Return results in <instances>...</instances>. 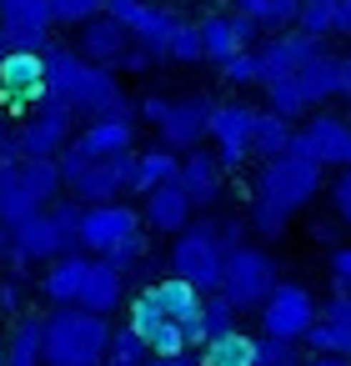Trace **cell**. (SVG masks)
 Masks as SVG:
<instances>
[{
  "instance_id": "6da1fadb",
  "label": "cell",
  "mask_w": 351,
  "mask_h": 366,
  "mask_svg": "<svg viewBox=\"0 0 351 366\" xmlns=\"http://www.w3.org/2000/svg\"><path fill=\"white\" fill-rule=\"evenodd\" d=\"M46 96L66 106L76 121H111L131 116V101L116 81L111 66H91L76 46H51L46 51Z\"/></svg>"
},
{
  "instance_id": "7a4b0ae2",
  "label": "cell",
  "mask_w": 351,
  "mask_h": 366,
  "mask_svg": "<svg viewBox=\"0 0 351 366\" xmlns=\"http://www.w3.org/2000/svg\"><path fill=\"white\" fill-rule=\"evenodd\" d=\"M111 321L86 306L46 311V366H106Z\"/></svg>"
},
{
  "instance_id": "3957f363",
  "label": "cell",
  "mask_w": 351,
  "mask_h": 366,
  "mask_svg": "<svg viewBox=\"0 0 351 366\" xmlns=\"http://www.w3.org/2000/svg\"><path fill=\"white\" fill-rule=\"evenodd\" d=\"M321 171H326V166H316V161L286 151V156H276V161H261L251 196H261V201H271L276 211L296 216V211H306V206L326 191V186H321Z\"/></svg>"
},
{
  "instance_id": "277c9868",
  "label": "cell",
  "mask_w": 351,
  "mask_h": 366,
  "mask_svg": "<svg viewBox=\"0 0 351 366\" xmlns=\"http://www.w3.org/2000/svg\"><path fill=\"white\" fill-rule=\"evenodd\" d=\"M221 271H226V246H221V221L201 216L191 221L176 246H171V276L191 281L196 291H221Z\"/></svg>"
},
{
  "instance_id": "5b68a950",
  "label": "cell",
  "mask_w": 351,
  "mask_h": 366,
  "mask_svg": "<svg viewBox=\"0 0 351 366\" xmlns=\"http://www.w3.org/2000/svg\"><path fill=\"white\" fill-rule=\"evenodd\" d=\"M271 291H276V261H271V251H261V246H236V251H226L221 296H226L241 316H246V311H261Z\"/></svg>"
},
{
  "instance_id": "8992f818",
  "label": "cell",
  "mask_w": 351,
  "mask_h": 366,
  "mask_svg": "<svg viewBox=\"0 0 351 366\" xmlns=\"http://www.w3.org/2000/svg\"><path fill=\"white\" fill-rule=\"evenodd\" d=\"M261 316V331L266 336H281V341H306V331L316 326V296L301 286V281H276V291L266 296V306L256 311Z\"/></svg>"
},
{
  "instance_id": "52a82bcc",
  "label": "cell",
  "mask_w": 351,
  "mask_h": 366,
  "mask_svg": "<svg viewBox=\"0 0 351 366\" xmlns=\"http://www.w3.org/2000/svg\"><path fill=\"white\" fill-rule=\"evenodd\" d=\"M46 101V51H11L0 61V106L6 116H31Z\"/></svg>"
},
{
  "instance_id": "ba28073f",
  "label": "cell",
  "mask_w": 351,
  "mask_h": 366,
  "mask_svg": "<svg viewBox=\"0 0 351 366\" xmlns=\"http://www.w3.org/2000/svg\"><path fill=\"white\" fill-rule=\"evenodd\" d=\"M106 16H116V21L131 31V41H136L141 51H151V56H166L176 26L186 21L181 11H171V6H151V0H106Z\"/></svg>"
},
{
  "instance_id": "9c48e42d",
  "label": "cell",
  "mask_w": 351,
  "mask_h": 366,
  "mask_svg": "<svg viewBox=\"0 0 351 366\" xmlns=\"http://www.w3.org/2000/svg\"><path fill=\"white\" fill-rule=\"evenodd\" d=\"M71 131H76V116L46 96V101L16 126V141H21V156H26V161H56V156L76 141Z\"/></svg>"
},
{
  "instance_id": "30bf717a",
  "label": "cell",
  "mask_w": 351,
  "mask_h": 366,
  "mask_svg": "<svg viewBox=\"0 0 351 366\" xmlns=\"http://www.w3.org/2000/svg\"><path fill=\"white\" fill-rule=\"evenodd\" d=\"M66 191L81 206H101V201H121L136 191V151L111 156V161H86L76 176H66Z\"/></svg>"
},
{
  "instance_id": "8fae6325",
  "label": "cell",
  "mask_w": 351,
  "mask_h": 366,
  "mask_svg": "<svg viewBox=\"0 0 351 366\" xmlns=\"http://www.w3.org/2000/svg\"><path fill=\"white\" fill-rule=\"evenodd\" d=\"M256 106L246 101H216L211 111V141H216V156L226 171H241L251 161V141H256Z\"/></svg>"
},
{
  "instance_id": "7c38bea8",
  "label": "cell",
  "mask_w": 351,
  "mask_h": 366,
  "mask_svg": "<svg viewBox=\"0 0 351 366\" xmlns=\"http://www.w3.org/2000/svg\"><path fill=\"white\" fill-rule=\"evenodd\" d=\"M66 251H71V246H66V236H61L56 216L41 206V211L21 216V221L11 226V251H6V261H11V271H21V276H26V266H31V261H56V256H66Z\"/></svg>"
},
{
  "instance_id": "4fadbf2b",
  "label": "cell",
  "mask_w": 351,
  "mask_h": 366,
  "mask_svg": "<svg viewBox=\"0 0 351 366\" xmlns=\"http://www.w3.org/2000/svg\"><path fill=\"white\" fill-rule=\"evenodd\" d=\"M291 151L306 156V161H316V166L346 171L351 166V121H341V116H306L296 126Z\"/></svg>"
},
{
  "instance_id": "5bb4252c",
  "label": "cell",
  "mask_w": 351,
  "mask_h": 366,
  "mask_svg": "<svg viewBox=\"0 0 351 366\" xmlns=\"http://www.w3.org/2000/svg\"><path fill=\"white\" fill-rule=\"evenodd\" d=\"M211 111H216V101H206V96H181V101H171V106H166V121L156 126V141H161L166 151H176V156L196 151L201 141H211Z\"/></svg>"
},
{
  "instance_id": "9a60e30c",
  "label": "cell",
  "mask_w": 351,
  "mask_h": 366,
  "mask_svg": "<svg viewBox=\"0 0 351 366\" xmlns=\"http://www.w3.org/2000/svg\"><path fill=\"white\" fill-rule=\"evenodd\" d=\"M146 221L136 206L126 201H101V206H86V221H81V251L86 256H106L111 246H121L126 236H136Z\"/></svg>"
},
{
  "instance_id": "2e32d148",
  "label": "cell",
  "mask_w": 351,
  "mask_h": 366,
  "mask_svg": "<svg viewBox=\"0 0 351 366\" xmlns=\"http://www.w3.org/2000/svg\"><path fill=\"white\" fill-rule=\"evenodd\" d=\"M316 51H326L316 36L306 31H281V36H266L256 46V61H261V86H276V81H291Z\"/></svg>"
},
{
  "instance_id": "e0dca14e",
  "label": "cell",
  "mask_w": 351,
  "mask_h": 366,
  "mask_svg": "<svg viewBox=\"0 0 351 366\" xmlns=\"http://www.w3.org/2000/svg\"><path fill=\"white\" fill-rule=\"evenodd\" d=\"M0 26L11 36V51H51V0H0Z\"/></svg>"
},
{
  "instance_id": "ac0fdd59",
  "label": "cell",
  "mask_w": 351,
  "mask_h": 366,
  "mask_svg": "<svg viewBox=\"0 0 351 366\" xmlns=\"http://www.w3.org/2000/svg\"><path fill=\"white\" fill-rule=\"evenodd\" d=\"M126 326H136L141 336H146V346H151V356H181V351H191V336H186V326H176L156 301H151V291H141L136 301H131V316H126Z\"/></svg>"
},
{
  "instance_id": "d6986e66",
  "label": "cell",
  "mask_w": 351,
  "mask_h": 366,
  "mask_svg": "<svg viewBox=\"0 0 351 366\" xmlns=\"http://www.w3.org/2000/svg\"><path fill=\"white\" fill-rule=\"evenodd\" d=\"M301 346L311 356H351V291H336L331 301H321V316Z\"/></svg>"
},
{
  "instance_id": "ffe728a7",
  "label": "cell",
  "mask_w": 351,
  "mask_h": 366,
  "mask_svg": "<svg viewBox=\"0 0 351 366\" xmlns=\"http://www.w3.org/2000/svg\"><path fill=\"white\" fill-rule=\"evenodd\" d=\"M181 186H186V196H191L196 211L221 206V196H226V166H221V156L206 151V146L186 151L181 156Z\"/></svg>"
},
{
  "instance_id": "44dd1931",
  "label": "cell",
  "mask_w": 351,
  "mask_h": 366,
  "mask_svg": "<svg viewBox=\"0 0 351 366\" xmlns=\"http://www.w3.org/2000/svg\"><path fill=\"white\" fill-rule=\"evenodd\" d=\"M141 221H146V231H156V236H181V231L196 221V206H191L186 186H181V181H171V186L146 191Z\"/></svg>"
},
{
  "instance_id": "7402d4cb",
  "label": "cell",
  "mask_w": 351,
  "mask_h": 366,
  "mask_svg": "<svg viewBox=\"0 0 351 366\" xmlns=\"http://www.w3.org/2000/svg\"><path fill=\"white\" fill-rule=\"evenodd\" d=\"M86 161H111V156H126L136 151V121L131 116H111V121H86L71 141Z\"/></svg>"
},
{
  "instance_id": "603a6c76",
  "label": "cell",
  "mask_w": 351,
  "mask_h": 366,
  "mask_svg": "<svg viewBox=\"0 0 351 366\" xmlns=\"http://www.w3.org/2000/svg\"><path fill=\"white\" fill-rule=\"evenodd\" d=\"M136 41H131V31L116 21V16H96L91 26H81V41H76V51L91 61V66H121V56L131 51Z\"/></svg>"
},
{
  "instance_id": "cb8c5ba5",
  "label": "cell",
  "mask_w": 351,
  "mask_h": 366,
  "mask_svg": "<svg viewBox=\"0 0 351 366\" xmlns=\"http://www.w3.org/2000/svg\"><path fill=\"white\" fill-rule=\"evenodd\" d=\"M91 266H96V261H91L86 251H66V256H56V261L46 266V276H41V296H46L51 306H76L81 291H86Z\"/></svg>"
},
{
  "instance_id": "d4e9b609",
  "label": "cell",
  "mask_w": 351,
  "mask_h": 366,
  "mask_svg": "<svg viewBox=\"0 0 351 366\" xmlns=\"http://www.w3.org/2000/svg\"><path fill=\"white\" fill-rule=\"evenodd\" d=\"M146 291H151V301H156L176 326H186V336L201 326V301H206V291H196L191 281L166 276V281H156V286H146Z\"/></svg>"
},
{
  "instance_id": "484cf974",
  "label": "cell",
  "mask_w": 351,
  "mask_h": 366,
  "mask_svg": "<svg viewBox=\"0 0 351 366\" xmlns=\"http://www.w3.org/2000/svg\"><path fill=\"white\" fill-rule=\"evenodd\" d=\"M296 81H301V91L311 96V106H321V101H336L341 96V86H346V56H331V51H316L301 71H296Z\"/></svg>"
},
{
  "instance_id": "4316f807",
  "label": "cell",
  "mask_w": 351,
  "mask_h": 366,
  "mask_svg": "<svg viewBox=\"0 0 351 366\" xmlns=\"http://www.w3.org/2000/svg\"><path fill=\"white\" fill-rule=\"evenodd\" d=\"M6 366H46V316H16L6 336Z\"/></svg>"
},
{
  "instance_id": "83f0119b",
  "label": "cell",
  "mask_w": 351,
  "mask_h": 366,
  "mask_svg": "<svg viewBox=\"0 0 351 366\" xmlns=\"http://www.w3.org/2000/svg\"><path fill=\"white\" fill-rule=\"evenodd\" d=\"M121 296H126V276H121L111 261H96V266H91V276H86V291H81V301H76V306L96 311V316H111V311L121 306Z\"/></svg>"
},
{
  "instance_id": "f1b7e54d",
  "label": "cell",
  "mask_w": 351,
  "mask_h": 366,
  "mask_svg": "<svg viewBox=\"0 0 351 366\" xmlns=\"http://www.w3.org/2000/svg\"><path fill=\"white\" fill-rule=\"evenodd\" d=\"M181 181V156L166 151V146H151V151H136V196L156 191V186H171Z\"/></svg>"
},
{
  "instance_id": "f546056e",
  "label": "cell",
  "mask_w": 351,
  "mask_h": 366,
  "mask_svg": "<svg viewBox=\"0 0 351 366\" xmlns=\"http://www.w3.org/2000/svg\"><path fill=\"white\" fill-rule=\"evenodd\" d=\"M236 321H241V311H236L221 291H206V301H201V326L191 331V346H206V341H216V336L241 331Z\"/></svg>"
},
{
  "instance_id": "4dcf8cb0",
  "label": "cell",
  "mask_w": 351,
  "mask_h": 366,
  "mask_svg": "<svg viewBox=\"0 0 351 366\" xmlns=\"http://www.w3.org/2000/svg\"><path fill=\"white\" fill-rule=\"evenodd\" d=\"M291 141H296V121H286V116H276V111H261V116H256L251 156L276 161V156H286V151H291Z\"/></svg>"
},
{
  "instance_id": "1f68e13d",
  "label": "cell",
  "mask_w": 351,
  "mask_h": 366,
  "mask_svg": "<svg viewBox=\"0 0 351 366\" xmlns=\"http://www.w3.org/2000/svg\"><path fill=\"white\" fill-rule=\"evenodd\" d=\"M21 181L31 191L36 206H51L66 196V176H61V161H21Z\"/></svg>"
},
{
  "instance_id": "d6a6232c",
  "label": "cell",
  "mask_w": 351,
  "mask_h": 366,
  "mask_svg": "<svg viewBox=\"0 0 351 366\" xmlns=\"http://www.w3.org/2000/svg\"><path fill=\"white\" fill-rule=\"evenodd\" d=\"M236 11L251 16V21H261L271 36H281V31H296V21H301V0H236Z\"/></svg>"
},
{
  "instance_id": "836d02e7",
  "label": "cell",
  "mask_w": 351,
  "mask_h": 366,
  "mask_svg": "<svg viewBox=\"0 0 351 366\" xmlns=\"http://www.w3.org/2000/svg\"><path fill=\"white\" fill-rule=\"evenodd\" d=\"M31 211H41V206L31 201V191H26V181H21V166H6V161H0V226H16V221L31 216Z\"/></svg>"
},
{
  "instance_id": "e575fe53",
  "label": "cell",
  "mask_w": 351,
  "mask_h": 366,
  "mask_svg": "<svg viewBox=\"0 0 351 366\" xmlns=\"http://www.w3.org/2000/svg\"><path fill=\"white\" fill-rule=\"evenodd\" d=\"M201 366H256V336H216L201 346Z\"/></svg>"
},
{
  "instance_id": "d590c367",
  "label": "cell",
  "mask_w": 351,
  "mask_h": 366,
  "mask_svg": "<svg viewBox=\"0 0 351 366\" xmlns=\"http://www.w3.org/2000/svg\"><path fill=\"white\" fill-rule=\"evenodd\" d=\"M266 106L276 111V116H286V121H306L316 106H311V96L301 91V81L291 76V81H276V86H266Z\"/></svg>"
},
{
  "instance_id": "8d00e7d4",
  "label": "cell",
  "mask_w": 351,
  "mask_h": 366,
  "mask_svg": "<svg viewBox=\"0 0 351 366\" xmlns=\"http://www.w3.org/2000/svg\"><path fill=\"white\" fill-rule=\"evenodd\" d=\"M106 361H111V366H146V361H151V346H146V336H141L136 326H116Z\"/></svg>"
},
{
  "instance_id": "74e56055",
  "label": "cell",
  "mask_w": 351,
  "mask_h": 366,
  "mask_svg": "<svg viewBox=\"0 0 351 366\" xmlns=\"http://www.w3.org/2000/svg\"><path fill=\"white\" fill-rule=\"evenodd\" d=\"M286 211H276L271 201H261V196H251V206H246V226H251V236H261V241H281L286 236Z\"/></svg>"
},
{
  "instance_id": "f35d334b",
  "label": "cell",
  "mask_w": 351,
  "mask_h": 366,
  "mask_svg": "<svg viewBox=\"0 0 351 366\" xmlns=\"http://www.w3.org/2000/svg\"><path fill=\"white\" fill-rule=\"evenodd\" d=\"M336 6H341V0H301V21H296V31L326 41V36L336 31Z\"/></svg>"
},
{
  "instance_id": "ab89813d",
  "label": "cell",
  "mask_w": 351,
  "mask_h": 366,
  "mask_svg": "<svg viewBox=\"0 0 351 366\" xmlns=\"http://www.w3.org/2000/svg\"><path fill=\"white\" fill-rule=\"evenodd\" d=\"M166 61H176V66H196V61H206V51H201V21H181V26H176Z\"/></svg>"
},
{
  "instance_id": "60d3db41",
  "label": "cell",
  "mask_w": 351,
  "mask_h": 366,
  "mask_svg": "<svg viewBox=\"0 0 351 366\" xmlns=\"http://www.w3.org/2000/svg\"><path fill=\"white\" fill-rule=\"evenodd\" d=\"M256 366H306L301 346L296 341H281V336H256Z\"/></svg>"
},
{
  "instance_id": "b9f144b4",
  "label": "cell",
  "mask_w": 351,
  "mask_h": 366,
  "mask_svg": "<svg viewBox=\"0 0 351 366\" xmlns=\"http://www.w3.org/2000/svg\"><path fill=\"white\" fill-rule=\"evenodd\" d=\"M216 71H221V81H226V86H236V91L261 86V61H256V51H236V56H231V61H221Z\"/></svg>"
},
{
  "instance_id": "7bdbcfd3",
  "label": "cell",
  "mask_w": 351,
  "mask_h": 366,
  "mask_svg": "<svg viewBox=\"0 0 351 366\" xmlns=\"http://www.w3.org/2000/svg\"><path fill=\"white\" fill-rule=\"evenodd\" d=\"M96 16H106V0H51L56 26H91Z\"/></svg>"
},
{
  "instance_id": "ee69618b",
  "label": "cell",
  "mask_w": 351,
  "mask_h": 366,
  "mask_svg": "<svg viewBox=\"0 0 351 366\" xmlns=\"http://www.w3.org/2000/svg\"><path fill=\"white\" fill-rule=\"evenodd\" d=\"M146 241H151V231L141 226L136 236H126L121 246H111V251H106L101 261H111V266H116V271L126 276V271H136V266H141V256H146Z\"/></svg>"
},
{
  "instance_id": "f6af8a7d",
  "label": "cell",
  "mask_w": 351,
  "mask_h": 366,
  "mask_svg": "<svg viewBox=\"0 0 351 366\" xmlns=\"http://www.w3.org/2000/svg\"><path fill=\"white\" fill-rule=\"evenodd\" d=\"M326 271H331L336 291H351V241H341V246L326 251Z\"/></svg>"
},
{
  "instance_id": "bcb514c9",
  "label": "cell",
  "mask_w": 351,
  "mask_h": 366,
  "mask_svg": "<svg viewBox=\"0 0 351 366\" xmlns=\"http://www.w3.org/2000/svg\"><path fill=\"white\" fill-rule=\"evenodd\" d=\"M21 306H26V276H21V271H11L6 281H0V311L16 321V316H21Z\"/></svg>"
},
{
  "instance_id": "7dc6e473",
  "label": "cell",
  "mask_w": 351,
  "mask_h": 366,
  "mask_svg": "<svg viewBox=\"0 0 351 366\" xmlns=\"http://www.w3.org/2000/svg\"><path fill=\"white\" fill-rule=\"evenodd\" d=\"M326 196H331V211L351 226V166H346V171H336V181L326 186Z\"/></svg>"
},
{
  "instance_id": "c3c4849f",
  "label": "cell",
  "mask_w": 351,
  "mask_h": 366,
  "mask_svg": "<svg viewBox=\"0 0 351 366\" xmlns=\"http://www.w3.org/2000/svg\"><path fill=\"white\" fill-rule=\"evenodd\" d=\"M341 216H321V221H311V241H321V246H341Z\"/></svg>"
},
{
  "instance_id": "681fc988",
  "label": "cell",
  "mask_w": 351,
  "mask_h": 366,
  "mask_svg": "<svg viewBox=\"0 0 351 366\" xmlns=\"http://www.w3.org/2000/svg\"><path fill=\"white\" fill-rule=\"evenodd\" d=\"M151 61H156L151 51H141V46H131V51L121 56V66H116V71H126V76H146V71H151Z\"/></svg>"
},
{
  "instance_id": "f907efd6",
  "label": "cell",
  "mask_w": 351,
  "mask_h": 366,
  "mask_svg": "<svg viewBox=\"0 0 351 366\" xmlns=\"http://www.w3.org/2000/svg\"><path fill=\"white\" fill-rule=\"evenodd\" d=\"M166 106H171L166 96H146V101H141V121H146V126H161V121H166Z\"/></svg>"
},
{
  "instance_id": "816d5d0a",
  "label": "cell",
  "mask_w": 351,
  "mask_h": 366,
  "mask_svg": "<svg viewBox=\"0 0 351 366\" xmlns=\"http://www.w3.org/2000/svg\"><path fill=\"white\" fill-rule=\"evenodd\" d=\"M146 366H201V361H196V351H181V356H151Z\"/></svg>"
},
{
  "instance_id": "f5cc1de1",
  "label": "cell",
  "mask_w": 351,
  "mask_h": 366,
  "mask_svg": "<svg viewBox=\"0 0 351 366\" xmlns=\"http://www.w3.org/2000/svg\"><path fill=\"white\" fill-rule=\"evenodd\" d=\"M331 36H346L351 41V0H341V6H336V31Z\"/></svg>"
},
{
  "instance_id": "db71d44e",
  "label": "cell",
  "mask_w": 351,
  "mask_h": 366,
  "mask_svg": "<svg viewBox=\"0 0 351 366\" xmlns=\"http://www.w3.org/2000/svg\"><path fill=\"white\" fill-rule=\"evenodd\" d=\"M306 366H351V356H306Z\"/></svg>"
},
{
  "instance_id": "11a10c76",
  "label": "cell",
  "mask_w": 351,
  "mask_h": 366,
  "mask_svg": "<svg viewBox=\"0 0 351 366\" xmlns=\"http://www.w3.org/2000/svg\"><path fill=\"white\" fill-rule=\"evenodd\" d=\"M11 56V36H6V26H0V61Z\"/></svg>"
},
{
  "instance_id": "9f6ffc18",
  "label": "cell",
  "mask_w": 351,
  "mask_h": 366,
  "mask_svg": "<svg viewBox=\"0 0 351 366\" xmlns=\"http://www.w3.org/2000/svg\"><path fill=\"white\" fill-rule=\"evenodd\" d=\"M11 251V226H0V256Z\"/></svg>"
},
{
  "instance_id": "6f0895ef",
  "label": "cell",
  "mask_w": 351,
  "mask_h": 366,
  "mask_svg": "<svg viewBox=\"0 0 351 366\" xmlns=\"http://www.w3.org/2000/svg\"><path fill=\"white\" fill-rule=\"evenodd\" d=\"M341 96L351 101V56H346V86H341Z\"/></svg>"
},
{
  "instance_id": "680465c9",
  "label": "cell",
  "mask_w": 351,
  "mask_h": 366,
  "mask_svg": "<svg viewBox=\"0 0 351 366\" xmlns=\"http://www.w3.org/2000/svg\"><path fill=\"white\" fill-rule=\"evenodd\" d=\"M0 366H6V336H0Z\"/></svg>"
},
{
  "instance_id": "91938a15",
  "label": "cell",
  "mask_w": 351,
  "mask_h": 366,
  "mask_svg": "<svg viewBox=\"0 0 351 366\" xmlns=\"http://www.w3.org/2000/svg\"><path fill=\"white\" fill-rule=\"evenodd\" d=\"M6 131H11V126H6V116H0V136H6Z\"/></svg>"
}]
</instances>
